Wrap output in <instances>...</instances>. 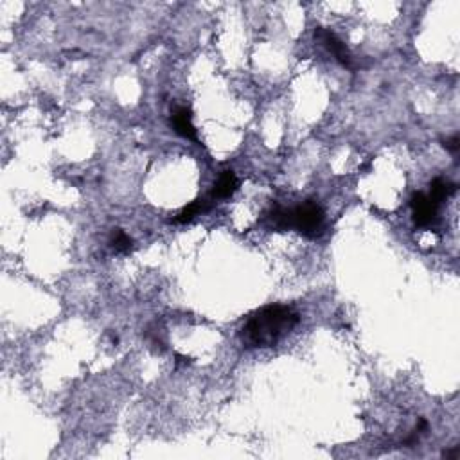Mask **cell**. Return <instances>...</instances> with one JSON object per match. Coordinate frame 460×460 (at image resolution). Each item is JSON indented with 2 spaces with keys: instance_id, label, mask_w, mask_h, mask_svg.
I'll list each match as a JSON object with an SVG mask.
<instances>
[{
  "instance_id": "obj_7",
  "label": "cell",
  "mask_w": 460,
  "mask_h": 460,
  "mask_svg": "<svg viewBox=\"0 0 460 460\" xmlns=\"http://www.w3.org/2000/svg\"><path fill=\"white\" fill-rule=\"evenodd\" d=\"M216 204V201L213 200V198H200V200H194L193 204H189L187 207H184L180 211V213L177 214V216L173 218V223H180V225H185V223H191V221L194 220V218L198 216L200 213H205V211H208V208L213 207V205Z\"/></svg>"
},
{
  "instance_id": "obj_3",
  "label": "cell",
  "mask_w": 460,
  "mask_h": 460,
  "mask_svg": "<svg viewBox=\"0 0 460 460\" xmlns=\"http://www.w3.org/2000/svg\"><path fill=\"white\" fill-rule=\"evenodd\" d=\"M413 223L417 227H433L439 221V205L425 193H415L412 196Z\"/></svg>"
},
{
  "instance_id": "obj_9",
  "label": "cell",
  "mask_w": 460,
  "mask_h": 460,
  "mask_svg": "<svg viewBox=\"0 0 460 460\" xmlns=\"http://www.w3.org/2000/svg\"><path fill=\"white\" fill-rule=\"evenodd\" d=\"M110 244L121 254L130 252L131 248H134V241H131V237L128 236L124 230H121V228H114V230H112Z\"/></svg>"
},
{
  "instance_id": "obj_2",
  "label": "cell",
  "mask_w": 460,
  "mask_h": 460,
  "mask_svg": "<svg viewBox=\"0 0 460 460\" xmlns=\"http://www.w3.org/2000/svg\"><path fill=\"white\" fill-rule=\"evenodd\" d=\"M324 220H326L324 208L313 200L304 201L302 205L291 208L276 207L268 214V223L271 228H276V230L295 228L309 240H315L322 234Z\"/></svg>"
},
{
  "instance_id": "obj_4",
  "label": "cell",
  "mask_w": 460,
  "mask_h": 460,
  "mask_svg": "<svg viewBox=\"0 0 460 460\" xmlns=\"http://www.w3.org/2000/svg\"><path fill=\"white\" fill-rule=\"evenodd\" d=\"M315 38L327 49V52H331V54L334 56V59H336L342 67L353 69V54L349 52L347 45L343 44L342 40L334 35L333 31H329V29L326 28H319L315 31Z\"/></svg>"
},
{
  "instance_id": "obj_6",
  "label": "cell",
  "mask_w": 460,
  "mask_h": 460,
  "mask_svg": "<svg viewBox=\"0 0 460 460\" xmlns=\"http://www.w3.org/2000/svg\"><path fill=\"white\" fill-rule=\"evenodd\" d=\"M237 185H240V182H237L236 173H234V171H230V170L223 171V173H221V177L218 178L216 184H214L213 193H211V198H213L214 201H216V200H227V198H230L234 193H236Z\"/></svg>"
},
{
  "instance_id": "obj_8",
  "label": "cell",
  "mask_w": 460,
  "mask_h": 460,
  "mask_svg": "<svg viewBox=\"0 0 460 460\" xmlns=\"http://www.w3.org/2000/svg\"><path fill=\"white\" fill-rule=\"evenodd\" d=\"M456 191V185L452 184L449 180H444V178H435V180L430 184V194L428 196L435 201L437 205H441L446 198L452 196Z\"/></svg>"
},
{
  "instance_id": "obj_1",
  "label": "cell",
  "mask_w": 460,
  "mask_h": 460,
  "mask_svg": "<svg viewBox=\"0 0 460 460\" xmlns=\"http://www.w3.org/2000/svg\"><path fill=\"white\" fill-rule=\"evenodd\" d=\"M299 324V315L288 306H266L256 311L241 327V342L248 349L273 347Z\"/></svg>"
},
{
  "instance_id": "obj_5",
  "label": "cell",
  "mask_w": 460,
  "mask_h": 460,
  "mask_svg": "<svg viewBox=\"0 0 460 460\" xmlns=\"http://www.w3.org/2000/svg\"><path fill=\"white\" fill-rule=\"evenodd\" d=\"M171 126L175 128L178 135H182L187 141H193L196 144H200V138H198V131L193 124V114H191L189 108L185 107H177L171 114Z\"/></svg>"
},
{
  "instance_id": "obj_10",
  "label": "cell",
  "mask_w": 460,
  "mask_h": 460,
  "mask_svg": "<svg viewBox=\"0 0 460 460\" xmlns=\"http://www.w3.org/2000/svg\"><path fill=\"white\" fill-rule=\"evenodd\" d=\"M442 146H444L446 150L449 151V153L452 155H459V151H460V138H459V135H453L452 138H446L444 142H442Z\"/></svg>"
}]
</instances>
